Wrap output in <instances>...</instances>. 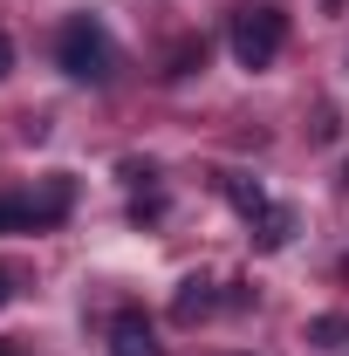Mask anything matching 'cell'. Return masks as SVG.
<instances>
[{"instance_id":"1","label":"cell","mask_w":349,"mask_h":356,"mask_svg":"<svg viewBox=\"0 0 349 356\" xmlns=\"http://www.w3.org/2000/svg\"><path fill=\"white\" fill-rule=\"evenodd\" d=\"M55 62L76 76V83H110L117 76V42L96 14H69L62 35H55Z\"/></svg>"},{"instance_id":"2","label":"cell","mask_w":349,"mask_h":356,"mask_svg":"<svg viewBox=\"0 0 349 356\" xmlns=\"http://www.w3.org/2000/svg\"><path fill=\"white\" fill-rule=\"evenodd\" d=\"M226 42H233V62L240 69H267L281 55V42H288V14L274 0H247V7L226 14Z\"/></svg>"},{"instance_id":"3","label":"cell","mask_w":349,"mask_h":356,"mask_svg":"<svg viewBox=\"0 0 349 356\" xmlns=\"http://www.w3.org/2000/svg\"><path fill=\"white\" fill-rule=\"evenodd\" d=\"M110 356H165V343H158V329L144 322V309H124L110 322Z\"/></svg>"},{"instance_id":"4","label":"cell","mask_w":349,"mask_h":356,"mask_svg":"<svg viewBox=\"0 0 349 356\" xmlns=\"http://www.w3.org/2000/svg\"><path fill=\"white\" fill-rule=\"evenodd\" d=\"M28 199H35V233H42V226H62L69 206H76V178L55 172V178H42V192H28Z\"/></svg>"},{"instance_id":"5","label":"cell","mask_w":349,"mask_h":356,"mask_svg":"<svg viewBox=\"0 0 349 356\" xmlns=\"http://www.w3.org/2000/svg\"><path fill=\"white\" fill-rule=\"evenodd\" d=\"M219 309V288L206 281V274H192V281H178V295H172V322H206V315Z\"/></svg>"},{"instance_id":"6","label":"cell","mask_w":349,"mask_h":356,"mask_svg":"<svg viewBox=\"0 0 349 356\" xmlns=\"http://www.w3.org/2000/svg\"><path fill=\"white\" fill-rule=\"evenodd\" d=\"M219 192L233 199V213H240L247 226H261L267 213H274V199H267V192L254 185V178H240V172H219Z\"/></svg>"},{"instance_id":"7","label":"cell","mask_w":349,"mask_h":356,"mask_svg":"<svg viewBox=\"0 0 349 356\" xmlns=\"http://www.w3.org/2000/svg\"><path fill=\"white\" fill-rule=\"evenodd\" d=\"M288 240H295V213H288V206H274V213L254 226V247H261V254H281Z\"/></svg>"},{"instance_id":"8","label":"cell","mask_w":349,"mask_h":356,"mask_svg":"<svg viewBox=\"0 0 349 356\" xmlns=\"http://www.w3.org/2000/svg\"><path fill=\"white\" fill-rule=\"evenodd\" d=\"M308 343H315V350H343L349 343V315H315V322H308Z\"/></svg>"},{"instance_id":"9","label":"cell","mask_w":349,"mask_h":356,"mask_svg":"<svg viewBox=\"0 0 349 356\" xmlns=\"http://www.w3.org/2000/svg\"><path fill=\"white\" fill-rule=\"evenodd\" d=\"M0 233H35V199L7 192V199H0Z\"/></svg>"},{"instance_id":"10","label":"cell","mask_w":349,"mask_h":356,"mask_svg":"<svg viewBox=\"0 0 349 356\" xmlns=\"http://www.w3.org/2000/svg\"><path fill=\"white\" fill-rule=\"evenodd\" d=\"M192 69H206V42H178L172 55H165V76H172V83H185Z\"/></svg>"},{"instance_id":"11","label":"cell","mask_w":349,"mask_h":356,"mask_svg":"<svg viewBox=\"0 0 349 356\" xmlns=\"http://www.w3.org/2000/svg\"><path fill=\"white\" fill-rule=\"evenodd\" d=\"M315 137H322V144H336V137H343V124H336V110H322V117H315Z\"/></svg>"},{"instance_id":"12","label":"cell","mask_w":349,"mask_h":356,"mask_svg":"<svg viewBox=\"0 0 349 356\" xmlns=\"http://www.w3.org/2000/svg\"><path fill=\"white\" fill-rule=\"evenodd\" d=\"M7 69H14V42L0 35V76H7Z\"/></svg>"},{"instance_id":"13","label":"cell","mask_w":349,"mask_h":356,"mask_svg":"<svg viewBox=\"0 0 349 356\" xmlns=\"http://www.w3.org/2000/svg\"><path fill=\"white\" fill-rule=\"evenodd\" d=\"M7 295H14V281H7V267H0V309H7Z\"/></svg>"},{"instance_id":"14","label":"cell","mask_w":349,"mask_h":356,"mask_svg":"<svg viewBox=\"0 0 349 356\" xmlns=\"http://www.w3.org/2000/svg\"><path fill=\"white\" fill-rule=\"evenodd\" d=\"M0 356H14V350H7V343H0Z\"/></svg>"},{"instance_id":"15","label":"cell","mask_w":349,"mask_h":356,"mask_svg":"<svg viewBox=\"0 0 349 356\" xmlns=\"http://www.w3.org/2000/svg\"><path fill=\"white\" fill-rule=\"evenodd\" d=\"M343 185H349V165H343Z\"/></svg>"}]
</instances>
